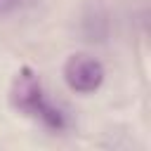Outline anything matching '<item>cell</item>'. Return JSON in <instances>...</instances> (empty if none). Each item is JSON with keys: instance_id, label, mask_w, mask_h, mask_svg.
I'll return each instance as SVG.
<instances>
[{"instance_id": "obj_1", "label": "cell", "mask_w": 151, "mask_h": 151, "mask_svg": "<svg viewBox=\"0 0 151 151\" xmlns=\"http://www.w3.org/2000/svg\"><path fill=\"white\" fill-rule=\"evenodd\" d=\"M7 101L17 116L33 120L50 134H68L73 130L76 120L71 111L61 101L50 97L40 73L28 64L19 66L17 73L12 76Z\"/></svg>"}, {"instance_id": "obj_3", "label": "cell", "mask_w": 151, "mask_h": 151, "mask_svg": "<svg viewBox=\"0 0 151 151\" xmlns=\"http://www.w3.org/2000/svg\"><path fill=\"white\" fill-rule=\"evenodd\" d=\"M21 5H24V0H0V19H7L14 12H19Z\"/></svg>"}, {"instance_id": "obj_2", "label": "cell", "mask_w": 151, "mask_h": 151, "mask_svg": "<svg viewBox=\"0 0 151 151\" xmlns=\"http://www.w3.org/2000/svg\"><path fill=\"white\" fill-rule=\"evenodd\" d=\"M61 78L68 92L78 97H92L106 83V66L90 52H73L61 66Z\"/></svg>"}]
</instances>
